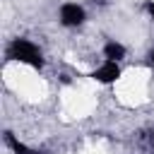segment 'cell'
Wrapping results in <instances>:
<instances>
[{
	"label": "cell",
	"instance_id": "52a82bcc",
	"mask_svg": "<svg viewBox=\"0 0 154 154\" xmlns=\"http://www.w3.org/2000/svg\"><path fill=\"white\" fill-rule=\"evenodd\" d=\"M147 58H149V63H152V65H154V46H152V48H149V53H147Z\"/></svg>",
	"mask_w": 154,
	"mask_h": 154
},
{
	"label": "cell",
	"instance_id": "6da1fadb",
	"mask_svg": "<svg viewBox=\"0 0 154 154\" xmlns=\"http://www.w3.org/2000/svg\"><path fill=\"white\" fill-rule=\"evenodd\" d=\"M7 58L17 60V63H24L29 67H36V70L43 67V53L29 38H12L10 46H7Z\"/></svg>",
	"mask_w": 154,
	"mask_h": 154
},
{
	"label": "cell",
	"instance_id": "ba28073f",
	"mask_svg": "<svg viewBox=\"0 0 154 154\" xmlns=\"http://www.w3.org/2000/svg\"><path fill=\"white\" fill-rule=\"evenodd\" d=\"M152 147H154V137H152Z\"/></svg>",
	"mask_w": 154,
	"mask_h": 154
},
{
	"label": "cell",
	"instance_id": "7a4b0ae2",
	"mask_svg": "<svg viewBox=\"0 0 154 154\" xmlns=\"http://www.w3.org/2000/svg\"><path fill=\"white\" fill-rule=\"evenodd\" d=\"M58 17H60V24H63V26H67V29H77V26L84 24L87 12H84V7L77 5V2H63Z\"/></svg>",
	"mask_w": 154,
	"mask_h": 154
},
{
	"label": "cell",
	"instance_id": "5b68a950",
	"mask_svg": "<svg viewBox=\"0 0 154 154\" xmlns=\"http://www.w3.org/2000/svg\"><path fill=\"white\" fill-rule=\"evenodd\" d=\"M125 46L120 43V41H106V46H103V58L106 60H111V63H120L123 58H125Z\"/></svg>",
	"mask_w": 154,
	"mask_h": 154
},
{
	"label": "cell",
	"instance_id": "277c9868",
	"mask_svg": "<svg viewBox=\"0 0 154 154\" xmlns=\"http://www.w3.org/2000/svg\"><path fill=\"white\" fill-rule=\"evenodd\" d=\"M5 144H7L14 154H48V152H38V149H34V147L24 144V142H22V140H17V135H12V132H5Z\"/></svg>",
	"mask_w": 154,
	"mask_h": 154
},
{
	"label": "cell",
	"instance_id": "8992f818",
	"mask_svg": "<svg viewBox=\"0 0 154 154\" xmlns=\"http://www.w3.org/2000/svg\"><path fill=\"white\" fill-rule=\"evenodd\" d=\"M147 12H149V17L154 19V0H149V2H147Z\"/></svg>",
	"mask_w": 154,
	"mask_h": 154
},
{
	"label": "cell",
	"instance_id": "3957f363",
	"mask_svg": "<svg viewBox=\"0 0 154 154\" xmlns=\"http://www.w3.org/2000/svg\"><path fill=\"white\" fill-rule=\"evenodd\" d=\"M96 82H101V84H113L118 77H120V65L118 63H111V60H106L103 65H99L96 70H94V75H91Z\"/></svg>",
	"mask_w": 154,
	"mask_h": 154
}]
</instances>
